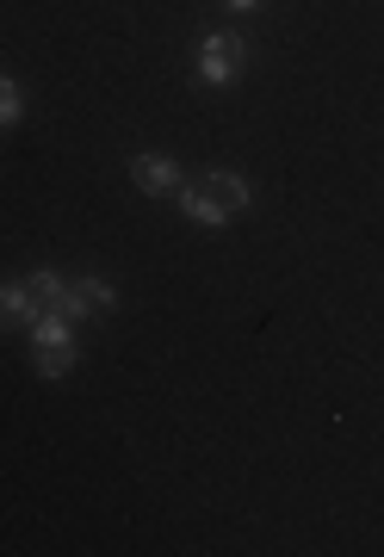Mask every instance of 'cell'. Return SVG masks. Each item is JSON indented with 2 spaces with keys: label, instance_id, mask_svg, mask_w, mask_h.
I'll list each match as a JSON object with an SVG mask.
<instances>
[{
  "label": "cell",
  "instance_id": "cell-1",
  "mask_svg": "<svg viewBox=\"0 0 384 557\" xmlns=\"http://www.w3.org/2000/svg\"><path fill=\"white\" fill-rule=\"evenodd\" d=\"M243 62H248L243 32H211V38L199 44V81L205 87H230V81L243 75Z\"/></svg>",
  "mask_w": 384,
  "mask_h": 557
},
{
  "label": "cell",
  "instance_id": "cell-2",
  "mask_svg": "<svg viewBox=\"0 0 384 557\" xmlns=\"http://www.w3.org/2000/svg\"><path fill=\"white\" fill-rule=\"evenodd\" d=\"M112 304H119V292H112V278H75V285H69V292H62V317L69 322H82V317H94V310H112Z\"/></svg>",
  "mask_w": 384,
  "mask_h": 557
},
{
  "label": "cell",
  "instance_id": "cell-3",
  "mask_svg": "<svg viewBox=\"0 0 384 557\" xmlns=\"http://www.w3.org/2000/svg\"><path fill=\"white\" fill-rule=\"evenodd\" d=\"M131 180H137V193H149V199H174V193H181V161L174 156H137L131 161Z\"/></svg>",
  "mask_w": 384,
  "mask_h": 557
},
{
  "label": "cell",
  "instance_id": "cell-4",
  "mask_svg": "<svg viewBox=\"0 0 384 557\" xmlns=\"http://www.w3.org/2000/svg\"><path fill=\"white\" fill-rule=\"evenodd\" d=\"M174 205H181L193 223H205V230H223V223L236 218V211H230L218 193H205V186H199V193H193V186H181V193H174Z\"/></svg>",
  "mask_w": 384,
  "mask_h": 557
},
{
  "label": "cell",
  "instance_id": "cell-5",
  "mask_svg": "<svg viewBox=\"0 0 384 557\" xmlns=\"http://www.w3.org/2000/svg\"><path fill=\"white\" fill-rule=\"evenodd\" d=\"M44 310H38V298L25 292V278L20 285H0V329H32Z\"/></svg>",
  "mask_w": 384,
  "mask_h": 557
},
{
  "label": "cell",
  "instance_id": "cell-6",
  "mask_svg": "<svg viewBox=\"0 0 384 557\" xmlns=\"http://www.w3.org/2000/svg\"><path fill=\"white\" fill-rule=\"evenodd\" d=\"M205 193H218L230 211H248V205H255V186H248L243 174H230V168H211V174H205Z\"/></svg>",
  "mask_w": 384,
  "mask_h": 557
},
{
  "label": "cell",
  "instance_id": "cell-7",
  "mask_svg": "<svg viewBox=\"0 0 384 557\" xmlns=\"http://www.w3.org/2000/svg\"><path fill=\"white\" fill-rule=\"evenodd\" d=\"M32 372L38 379H69L75 372V341L69 347H32Z\"/></svg>",
  "mask_w": 384,
  "mask_h": 557
},
{
  "label": "cell",
  "instance_id": "cell-8",
  "mask_svg": "<svg viewBox=\"0 0 384 557\" xmlns=\"http://www.w3.org/2000/svg\"><path fill=\"white\" fill-rule=\"evenodd\" d=\"M25 292L38 298V310H57V304H62V292H69V278H62V273H50V267H38V273H25Z\"/></svg>",
  "mask_w": 384,
  "mask_h": 557
},
{
  "label": "cell",
  "instance_id": "cell-9",
  "mask_svg": "<svg viewBox=\"0 0 384 557\" xmlns=\"http://www.w3.org/2000/svg\"><path fill=\"white\" fill-rule=\"evenodd\" d=\"M20 112H25V106H20V81L0 75V131H7V124H20Z\"/></svg>",
  "mask_w": 384,
  "mask_h": 557
},
{
  "label": "cell",
  "instance_id": "cell-10",
  "mask_svg": "<svg viewBox=\"0 0 384 557\" xmlns=\"http://www.w3.org/2000/svg\"><path fill=\"white\" fill-rule=\"evenodd\" d=\"M230 7H236V13H248V7H261V0H230Z\"/></svg>",
  "mask_w": 384,
  "mask_h": 557
}]
</instances>
